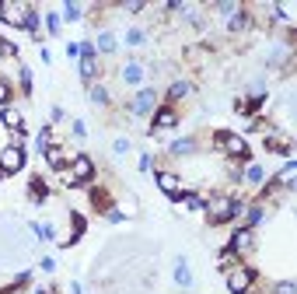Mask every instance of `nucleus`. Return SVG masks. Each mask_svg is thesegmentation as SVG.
Wrapping results in <instances>:
<instances>
[{
	"mask_svg": "<svg viewBox=\"0 0 297 294\" xmlns=\"http://www.w3.org/2000/svg\"><path fill=\"white\" fill-rule=\"evenodd\" d=\"M28 14H32L28 4H21V0H0V21H7V25H25Z\"/></svg>",
	"mask_w": 297,
	"mask_h": 294,
	"instance_id": "nucleus-1",
	"label": "nucleus"
},
{
	"mask_svg": "<svg viewBox=\"0 0 297 294\" xmlns=\"http://www.w3.org/2000/svg\"><path fill=\"white\" fill-rule=\"evenodd\" d=\"M252 280H256V273H252L248 266H231V270H227V291L231 294H245L248 287H252Z\"/></svg>",
	"mask_w": 297,
	"mask_h": 294,
	"instance_id": "nucleus-2",
	"label": "nucleus"
},
{
	"mask_svg": "<svg viewBox=\"0 0 297 294\" xmlns=\"http://www.w3.org/2000/svg\"><path fill=\"white\" fill-rule=\"evenodd\" d=\"M206 214L214 217V221H231V217L238 214V200H231V196H217L214 203H206Z\"/></svg>",
	"mask_w": 297,
	"mask_h": 294,
	"instance_id": "nucleus-3",
	"label": "nucleus"
},
{
	"mask_svg": "<svg viewBox=\"0 0 297 294\" xmlns=\"http://www.w3.org/2000/svg\"><path fill=\"white\" fill-rule=\"evenodd\" d=\"M21 165H25V151H21V147H4V151H0V172H4V175L21 172Z\"/></svg>",
	"mask_w": 297,
	"mask_h": 294,
	"instance_id": "nucleus-4",
	"label": "nucleus"
},
{
	"mask_svg": "<svg viewBox=\"0 0 297 294\" xmlns=\"http://www.w3.org/2000/svg\"><path fill=\"white\" fill-rule=\"evenodd\" d=\"M84 179H91V158H74V168L63 172V182L67 186H80Z\"/></svg>",
	"mask_w": 297,
	"mask_h": 294,
	"instance_id": "nucleus-5",
	"label": "nucleus"
},
{
	"mask_svg": "<svg viewBox=\"0 0 297 294\" xmlns=\"http://www.w3.org/2000/svg\"><path fill=\"white\" fill-rule=\"evenodd\" d=\"M220 151H227L231 158H248V144L238 137V133H220Z\"/></svg>",
	"mask_w": 297,
	"mask_h": 294,
	"instance_id": "nucleus-6",
	"label": "nucleus"
},
{
	"mask_svg": "<svg viewBox=\"0 0 297 294\" xmlns=\"http://www.w3.org/2000/svg\"><path fill=\"white\" fill-rule=\"evenodd\" d=\"M154 105H158V98H154V91L151 88H143L137 98H133V105H130V112L133 116H147V112H154Z\"/></svg>",
	"mask_w": 297,
	"mask_h": 294,
	"instance_id": "nucleus-7",
	"label": "nucleus"
},
{
	"mask_svg": "<svg viewBox=\"0 0 297 294\" xmlns=\"http://www.w3.org/2000/svg\"><path fill=\"white\" fill-rule=\"evenodd\" d=\"M158 186L164 196H172V200H182V182L175 175H168V172H158Z\"/></svg>",
	"mask_w": 297,
	"mask_h": 294,
	"instance_id": "nucleus-8",
	"label": "nucleus"
},
{
	"mask_svg": "<svg viewBox=\"0 0 297 294\" xmlns=\"http://www.w3.org/2000/svg\"><path fill=\"white\" fill-rule=\"evenodd\" d=\"M245 249H252V231H248V228H241V231L231 238V252H245Z\"/></svg>",
	"mask_w": 297,
	"mask_h": 294,
	"instance_id": "nucleus-9",
	"label": "nucleus"
},
{
	"mask_svg": "<svg viewBox=\"0 0 297 294\" xmlns=\"http://www.w3.org/2000/svg\"><path fill=\"white\" fill-rule=\"evenodd\" d=\"M224 21H227V28H231V32H245V28L252 25V18H248L245 11H238V14H231V18H224Z\"/></svg>",
	"mask_w": 297,
	"mask_h": 294,
	"instance_id": "nucleus-10",
	"label": "nucleus"
},
{
	"mask_svg": "<svg viewBox=\"0 0 297 294\" xmlns=\"http://www.w3.org/2000/svg\"><path fill=\"white\" fill-rule=\"evenodd\" d=\"M0 119H4V126H11V130H21V112L18 109H0Z\"/></svg>",
	"mask_w": 297,
	"mask_h": 294,
	"instance_id": "nucleus-11",
	"label": "nucleus"
},
{
	"mask_svg": "<svg viewBox=\"0 0 297 294\" xmlns=\"http://www.w3.org/2000/svg\"><path fill=\"white\" fill-rule=\"evenodd\" d=\"M122 81H126V84H143V67H140V63H130V67L122 70Z\"/></svg>",
	"mask_w": 297,
	"mask_h": 294,
	"instance_id": "nucleus-12",
	"label": "nucleus"
},
{
	"mask_svg": "<svg viewBox=\"0 0 297 294\" xmlns=\"http://www.w3.org/2000/svg\"><path fill=\"white\" fill-rule=\"evenodd\" d=\"M175 280L182 284V287H189V284H193V273H189L185 259H178V263H175Z\"/></svg>",
	"mask_w": 297,
	"mask_h": 294,
	"instance_id": "nucleus-13",
	"label": "nucleus"
},
{
	"mask_svg": "<svg viewBox=\"0 0 297 294\" xmlns=\"http://www.w3.org/2000/svg\"><path fill=\"white\" fill-rule=\"evenodd\" d=\"M168 151H172V154H193V151H196V140H175Z\"/></svg>",
	"mask_w": 297,
	"mask_h": 294,
	"instance_id": "nucleus-14",
	"label": "nucleus"
},
{
	"mask_svg": "<svg viewBox=\"0 0 297 294\" xmlns=\"http://www.w3.org/2000/svg\"><path fill=\"white\" fill-rule=\"evenodd\" d=\"M189 91H193V84H189V81H175V84L168 88V98H182V95H189Z\"/></svg>",
	"mask_w": 297,
	"mask_h": 294,
	"instance_id": "nucleus-15",
	"label": "nucleus"
},
{
	"mask_svg": "<svg viewBox=\"0 0 297 294\" xmlns=\"http://www.w3.org/2000/svg\"><path fill=\"white\" fill-rule=\"evenodd\" d=\"M168 123H175V112H172V109H161L158 119H154V133H158V130H164Z\"/></svg>",
	"mask_w": 297,
	"mask_h": 294,
	"instance_id": "nucleus-16",
	"label": "nucleus"
},
{
	"mask_svg": "<svg viewBox=\"0 0 297 294\" xmlns=\"http://www.w3.org/2000/svg\"><path fill=\"white\" fill-rule=\"evenodd\" d=\"M46 161H49V168H59L63 165V151L59 147H46Z\"/></svg>",
	"mask_w": 297,
	"mask_h": 294,
	"instance_id": "nucleus-17",
	"label": "nucleus"
},
{
	"mask_svg": "<svg viewBox=\"0 0 297 294\" xmlns=\"http://www.w3.org/2000/svg\"><path fill=\"white\" fill-rule=\"evenodd\" d=\"M185 207H189V210H196V214H203V210H206V200H199L196 193H189V196H185Z\"/></svg>",
	"mask_w": 297,
	"mask_h": 294,
	"instance_id": "nucleus-18",
	"label": "nucleus"
},
{
	"mask_svg": "<svg viewBox=\"0 0 297 294\" xmlns=\"http://www.w3.org/2000/svg\"><path fill=\"white\" fill-rule=\"evenodd\" d=\"M98 49H105V53H112V49H116V35H112V32H101V39H98Z\"/></svg>",
	"mask_w": 297,
	"mask_h": 294,
	"instance_id": "nucleus-19",
	"label": "nucleus"
},
{
	"mask_svg": "<svg viewBox=\"0 0 297 294\" xmlns=\"http://www.w3.org/2000/svg\"><path fill=\"white\" fill-rule=\"evenodd\" d=\"M46 147H53V130H49V126L39 130V151H46Z\"/></svg>",
	"mask_w": 297,
	"mask_h": 294,
	"instance_id": "nucleus-20",
	"label": "nucleus"
},
{
	"mask_svg": "<svg viewBox=\"0 0 297 294\" xmlns=\"http://www.w3.org/2000/svg\"><path fill=\"white\" fill-rule=\"evenodd\" d=\"M262 175H266V172H262L259 165H248V168H245V182H262Z\"/></svg>",
	"mask_w": 297,
	"mask_h": 294,
	"instance_id": "nucleus-21",
	"label": "nucleus"
},
{
	"mask_svg": "<svg viewBox=\"0 0 297 294\" xmlns=\"http://www.w3.org/2000/svg\"><path fill=\"white\" fill-rule=\"evenodd\" d=\"M63 14L67 21H80V4H63Z\"/></svg>",
	"mask_w": 297,
	"mask_h": 294,
	"instance_id": "nucleus-22",
	"label": "nucleus"
},
{
	"mask_svg": "<svg viewBox=\"0 0 297 294\" xmlns=\"http://www.w3.org/2000/svg\"><path fill=\"white\" fill-rule=\"evenodd\" d=\"M80 74H84V77H95V74H98V70H95V60L80 56Z\"/></svg>",
	"mask_w": 297,
	"mask_h": 294,
	"instance_id": "nucleus-23",
	"label": "nucleus"
},
{
	"mask_svg": "<svg viewBox=\"0 0 297 294\" xmlns=\"http://www.w3.org/2000/svg\"><path fill=\"white\" fill-rule=\"evenodd\" d=\"M238 11H241V7H238L235 0H224V4H220V14H224V18H231V14H238Z\"/></svg>",
	"mask_w": 297,
	"mask_h": 294,
	"instance_id": "nucleus-24",
	"label": "nucleus"
},
{
	"mask_svg": "<svg viewBox=\"0 0 297 294\" xmlns=\"http://www.w3.org/2000/svg\"><path fill=\"white\" fill-rule=\"evenodd\" d=\"M126 42H130V46H140V42H143V32H140V28H130V32H126Z\"/></svg>",
	"mask_w": 297,
	"mask_h": 294,
	"instance_id": "nucleus-25",
	"label": "nucleus"
},
{
	"mask_svg": "<svg viewBox=\"0 0 297 294\" xmlns=\"http://www.w3.org/2000/svg\"><path fill=\"white\" fill-rule=\"evenodd\" d=\"M32 196H35V200H46V186H42L39 179H35V182H32Z\"/></svg>",
	"mask_w": 297,
	"mask_h": 294,
	"instance_id": "nucleus-26",
	"label": "nucleus"
},
{
	"mask_svg": "<svg viewBox=\"0 0 297 294\" xmlns=\"http://www.w3.org/2000/svg\"><path fill=\"white\" fill-rule=\"evenodd\" d=\"M7 98H11V84H7V81L0 77V105H4V102H7Z\"/></svg>",
	"mask_w": 297,
	"mask_h": 294,
	"instance_id": "nucleus-27",
	"label": "nucleus"
},
{
	"mask_svg": "<svg viewBox=\"0 0 297 294\" xmlns=\"http://www.w3.org/2000/svg\"><path fill=\"white\" fill-rule=\"evenodd\" d=\"M25 28H28V32H35V28H39V14H35V11L28 14V21H25Z\"/></svg>",
	"mask_w": 297,
	"mask_h": 294,
	"instance_id": "nucleus-28",
	"label": "nucleus"
},
{
	"mask_svg": "<svg viewBox=\"0 0 297 294\" xmlns=\"http://www.w3.org/2000/svg\"><path fill=\"white\" fill-rule=\"evenodd\" d=\"M46 25H49V32H59V18L56 14H46Z\"/></svg>",
	"mask_w": 297,
	"mask_h": 294,
	"instance_id": "nucleus-29",
	"label": "nucleus"
},
{
	"mask_svg": "<svg viewBox=\"0 0 297 294\" xmlns=\"http://www.w3.org/2000/svg\"><path fill=\"white\" fill-rule=\"evenodd\" d=\"M262 217H266V214H262V210H259V207H252V210H248V221H252V224H259V221H262Z\"/></svg>",
	"mask_w": 297,
	"mask_h": 294,
	"instance_id": "nucleus-30",
	"label": "nucleus"
},
{
	"mask_svg": "<svg viewBox=\"0 0 297 294\" xmlns=\"http://www.w3.org/2000/svg\"><path fill=\"white\" fill-rule=\"evenodd\" d=\"M122 7H126L130 14H140V11H143V4H137V0H130V4H122Z\"/></svg>",
	"mask_w": 297,
	"mask_h": 294,
	"instance_id": "nucleus-31",
	"label": "nucleus"
},
{
	"mask_svg": "<svg viewBox=\"0 0 297 294\" xmlns=\"http://www.w3.org/2000/svg\"><path fill=\"white\" fill-rule=\"evenodd\" d=\"M277 294H294V280H287V284H280Z\"/></svg>",
	"mask_w": 297,
	"mask_h": 294,
	"instance_id": "nucleus-32",
	"label": "nucleus"
},
{
	"mask_svg": "<svg viewBox=\"0 0 297 294\" xmlns=\"http://www.w3.org/2000/svg\"><path fill=\"white\" fill-rule=\"evenodd\" d=\"M91 98H95V102H105L109 95H105V88H91Z\"/></svg>",
	"mask_w": 297,
	"mask_h": 294,
	"instance_id": "nucleus-33",
	"label": "nucleus"
}]
</instances>
